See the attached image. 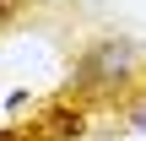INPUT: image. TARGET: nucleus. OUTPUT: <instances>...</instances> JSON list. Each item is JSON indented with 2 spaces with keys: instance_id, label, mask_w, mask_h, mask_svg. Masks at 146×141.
I'll return each instance as SVG.
<instances>
[{
  "instance_id": "obj_1",
  "label": "nucleus",
  "mask_w": 146,
  "mask_h": 141,
  "mask_svg": "<svg viewBox=\"0 0 146 141\" xmlns=\"http://www.w3.org/2000/svg\"><path fill=\"white\" fill-rule=\"evenodd\" d=\"M135 60H141L135 38L103 33V38H92V43L76 54V65H70V92H114V87H125V82L135 76Z\"/></svg>"
},
{
  "instance_id": "obj_2",
  "label": "nucleus",
  "mask_w": 146,
  "mask_h": 141,
  "mask_svg": "<svg viewBox=\"0 0 146 141\" xmlns=\"http://www.w3.org/2000/svg\"><path fill=\"white\" fill-rule=\"evenodd\" d=\"M16 5H22V0H0V22H5V16H11Z\"/></svg>"
}]
</instances>
